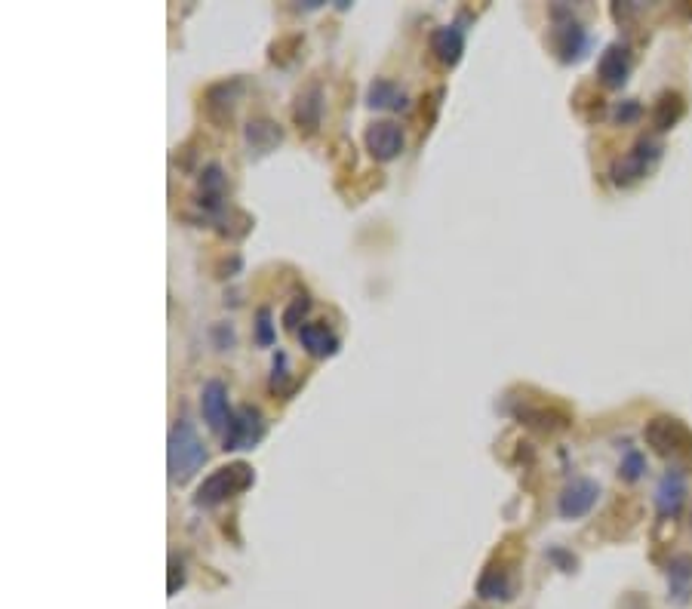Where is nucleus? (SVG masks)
<instances>
[{"label":"nucleus","instance_id":"f257e3e1","mask_svg":"<svg viewBox=\"0 0 692 609\" xmlns=\"http://www.w3.org/2000/svg\"><path fill=\"white\" fill-rule=\"evenodd\" d=\"M167 462H170V480L188 483L207 462V446L191 428V422H176L167 443Z\"/></svg>","mask_w":692,"mask_h":609},{"label":"nucleus","instance_id":"f03ea898","mask_svg":"<svg viewBox=\"0 0 692 609\" xmlns=\"http://www.w3.org/2000/svg\"><path fill=\"white\" fill-rule=\"evenodd\" d=\"M253 480H256V474H253V468H250L247 462H231V465L213 471L207 480H203V483L197 486L194 505H200V508H213V505H219V502H225V499H234V496H240V493H247L250 486H253Z\"/></svg>","mask_w":692,"mask_h":609},{"label":"nucleus","instance_id":"7ed1b4c3","mask_svg":"<svg viewBox=\"0 0 692 609\" xmlns=\"http://www.w3.org/2000/svg\"><path fill=\"white\" fill-rule=\"evenodd\" d=\"M643 437L653 446V453H659L662 459H677L692 453V431L671 416H656L653 422H646Z\"/></svg>","mask_w":692,"mask_h":609},{"label":"nucleus","instance_id":"20e7f679","mask_svg":"<svg viewBox=\"0 0 692 609\" xmlns=\"http://www.w3.org/2000/svg\"><path fill=\"white\" fill-rule=\"evenodd\" d=\"M265 437V419L256 406H237L231 413V422L225 428L222 437V450L234 453V450H253V446Z\"/></svg>","mask_w":692,"mask_h":609},{"label":"nucleus","instance_id":"39448f33","mask_svg":"<svg viewBox=\"0 0 692 609\" xmlns=\"http://www.w3.org/2000/svg\"><path fill=\"white\" fill-rule=\"evenodd\" d=\"M588 31L585 25L563 7H554V50L560 62H579L588 50Z\"/></svg>","mask_w":692,"mask_h":609},{"label":"nucleus","instance_id":"423d86ee","mask_svg":"<svg viewBox=\"0 0 692 609\" xmlns=\"http://www.w3.org/2000/svg\"><path fill=\"white\" fill-rule=\"evenodd\" d=\"M659 157H662V145L659 142L640 139L625 157L616 160L613 170H609V176H613L616 185H634V182H640L649 170L656 167Z\"/></svg>","mask_w":692,"mask_h":609},{"label":"nucleus","instance_id":"0eeeda50","mask_svg":"<svg viewBox=\"0 0 692 609\" xmlns=\"http://www.w3.org/2000/svg\"><path fill=\"white\" fill-rule=\"evenodd\" d=\"M597 499H600V486L588 477H576L573 483H566V490L560 493L557 511L563 520H582L585 514H591Z\"/></svg>","mask_w":692,"mask_h":609},{"label":"nucleus","instance_id":"6e6552de","mask_svg":"<svg viewBox=\"0 0 692 609\" xmlns=\"http://www.w3.org/2000/svg\"><path fill=\"white\" fill-rule=\"evenodd\" d=\"M240 93H243V84L237 77L222 80V84H213L207 90V96H203V108H207V117L213 120V124H219V127L231 124V114L240 102Z\"/></svg>","mask_w":692,"mask_h":609},{"label":"nucleus","instance_id":"1a4fd4ad","mask_svg":"<svg viewBox=\"0 0 692 609\" xmlns=\"http://www.w3.org/2000/svg\"><path fill=\"white\" fill-rule=\"evenodd\" d=\"M628 74H631V53L622 44H609L597 62V77L600 84L609 90H622L628 84Z\"/></svg>","mask_w":692,"mask_h":609},{"label":"nucleus","instance_id":"9d476101","mask_svg":"<svg viewBox=\"0 0 692 609\" xmlns=\"http://www.w3.org/2000/svg\"><path fill=\"white\" fill-rule=\"evenodd\" d=\"M200 413H203V419H207V425H210L213 431L222 434V431L228 428L234 410H228V388H225L219 379H210L207 385H203Z\"/></svg>","mask_w":692,"mask_h":609},{"label":"nucleus","instance_id":"9b49d317","mask_svg":"<svg viewBox=\"0 0 692 609\" xmlns=\"http://www.w3.org/2000/svg\"><path fill=\"white\" fill-rule=\"evenodd\" d=\"M366 148L376 160H394L403 151V130L391 120H379L370 130H366Z\"/></svg>","mask_w":692,"mask_h":609},{"label":"nucleus","instance_id":"f8f14e48","mask_svg":"<svg viewBox=\"0 0 692 609\" xmlns=\"http://www.w3.org/2000/svg\"><path fill=\"white\" fill-rule=\"evenodd\" d=\"M431 53L440 65H456L465 53V28L459 22L434 28L431 34Z\"/></svg>","mask_w":692,"mask_h":609},{"label":"nucleus","instance_id":"ddd939ff","mask_svg":"<svg viewBox=\"0 0 692 609\" xmlns=\"http://www.w3.org/2000/svg\"><path fill=\"white\" fill-rule=\"evenodd\" d=\"M225 191H228V179L222 173V167L210 164L207 170L200 173V191H197V203L207 210L213 219L225 210Z\"/></svg>","mask_w":692,"mask_h":609},{"label":"nucleus","instance_id":"4468645a","mask_svg":"<svg viewBox=\"0 0 692 609\" xmlns=\"http://www.w3.org/2000/svg\"><path fill=\"white\" fill-rule=\"evenodd\" d=\"M686 502V480L680 471H668L659 486H656V508H659V517L668 520V517H677V511L683 508Z\"/></svg>","mask_w":692,"mask_h":609},{"label":"nucleus","instance_id":"2eb2a0df","mask_svg":"<svg viewBox=\"0 0 692 609\" xmlns=\"http://www.w3.org/2000/svg\"><path fill=\"white\" fill-rule=\"evenodd\" d=\"M243 139H247V148L253 157H262V154H271L283 142V130L268 117H256L247 124V130H243Z\"/></svg>","mask_w":692,"mask_h":609},{"label":"nucleus","instance_id":"dca6fc26","mask_svg":"<svg viewBox=\"0 0 692 609\" xmlns=\"http://www.w3.org/2000/svg\"><path fill=\"white\" fill-rule=\"evenodd\" d=\"M320 117H323V90L317 84L305 87L299 96H296V105H293V120L296 127L305 130V133H314L320 127Z\"/></svg>","mask_w":692,"mask_h":609},{"label":"nucleus","instance_id":"f3484780","mask_svg":"<svg viewBox=\"0 0 692 609\" xmlns=\"http://www.w3.org/2000/svg\"><path fill=\"white\" fill-rule=\"evenodd\" d=\"M299 342H302V348H305L311 357H317V360L333 357V354L339 351V339L330 333L327 323H305V327L299 330Z\"/></svg>","mask_w":692,"mask_h":609},{"label":"nucleus","instance_id":"a211bd4d","mask_svg":"<svg viewBox=\"0 0 692 609\" xmlns=\"http://www.w3.org/2000/svg\"><path fill=\"white\" fill-rule=\"evenodd\" d=\"M477 594L483 600H508L514 594V579H511V570H505V566L499 563H490L483 570V576L477 579Z\"/></svg>","mask_w":692,"mask_h":609},{"label":"nucleus","instance_id":"6ab92c4d","mask_svg":"<svg viewBox=\"0 0 692 609\" xmlns=\"http://www.w3.org/2000/svg\"><path fill=\"white\" fill-rule=\"evenodd\" d=\"M517 419H523V425L539 428V431H563L569 425L563 413L548 410V406H523V410H517Z\"/></svg>","mask_w":692,"mask_h":609},{"label":"nucleus","instance_id":"aec40b11","mask_svg":"<svg viewBox=\"0 0 692 609\" xmlns=\"http://www.w3.org/2000/svg\"><path fill=\"white\" fill-rule=\"evenodd\" d=\"M366 102H370L373 108H391V111L406 108V96H403V90L394 84V80H385V77L373 80V84H370V93H366Z\"/></svg>","mask_w":692,"mask_h":609},{"label":"nucleus","instance_id":"412c9836","mask_svg":"<svg viewBox=\"0 0 692 609\" xmlns=\"http://www.w3.org/2000/svg\"><path fill=\"white\" fill-rule=\"evenodd\" d=\"M683 111H686L683 96H677V93H662L659 102H656V108H653V127H656V130H671V127L677 124V120L683 117Z\"/></svg>","mask_w":692,"mask_h":609},{"label":"nucleus","instance_id":"4be33fe9","mask_svg":"<svg viewBox=\"0 0 692 609\" xmlns=\"http://www.w3.org/2000/svg\"><path fill=\"white\" fill-rule=\"evenodd\" d=\"M668 582H671V597H674L677 603H683L686 594H689V585H692V557H677V560H671V566H668Z\"/></svg>","mask_w":692,"mask_h":609},{"label":"nucleus","instance_id":"5701e85b","mask_svg":"<svg viewBox=\"0 0 692 609\" xmlns=\"http://www.w3.org/2000/svg\"><path fill=\"white\" fill-rule=\"evenodd\" d=\"M271 391L280 394V397H290L296 391V379L290 373V357L277 351L274 354V373H271Z\"/></svg>","mask_w":692,"mask_h":609},{"label":"nucleus","instance_id":"b1692460","mask_svg":"<svg viewBox=\"0 0 692 609\" xmlns=\"http://www.w3.org/2000/svg\"><path fill=\"white\" fill-rule=\"evenodd\" d=\"M643 471H646V459H643V453H640V450H625V453H622V462H619V474H622V480L634 483V480H640V477H643Z\"/></svg>","mask_w":692,"mask_h":609},{"label":"nucleus","instance_id":"393cba45","mask_svg":"<svg viewBox=\"0 0 692 609\" xmlns=\"http://www.w3.org/2000/svg\"><path fill=\"white\" fill-rule=\"evenodd\" d=\"M305 311H308V299L302 296V299H296L287 308V314H283V327H287V330H299V317H305Z\"/></svg>","mask_w":692,"mask_h":609},{"label":"nucleus","instance_id":"a878e982","mask_svg":"<svg viewBox=\"0 0 692 609\" xmlns=\"http://www.w3.org/2000/svg\"><path fill=\"white\" fill-rule=\"evenodd\" d=\"M256 330H259V342H262V345H271V342H274V327H271V311H268V308L259 311Z\"/></svg>","mask_w":692,"mask_h":609},{"label":"nucleus","instance_id":"bb28decb","mask_svg":"<svg viewBox=\"0 0 692 609\" xmlns=\"http://www.w3.org/2000/svg\"><path fill=\"white\" fill-rule=\"evenodd\" d=\"M182 582H185V566H182L179 557H170V585H167V591L176 594L182 588Z\"/></svg>","mask_w":692,"mask_h":609},{"label":"nucleus","instance_id":"cd10ccee","mask_svg":"<svg viewBox=\"0 0 692 609\" xmlns=\"http://www.w3.org/2000/svg\"><path fill=\"white\" fill-rule=\"evenodd\" d=\"M548 557L560 566L563 573H573V570H576V557H569V554H566V551H560V548H551V551H548Z\"/></svg>","mask_w":692,"mask_h":609},{"label":"nucleus","instance_id":"c85d7f7f","mask_svg":"<svg viewBox=\"0 0 692 609\" xmlns=\"http://www.w3.org/2000/svg\"><path fill=\"white\" fill-rule=\"evenodd\" d=\"M637 117H640V105L637 102H625V105L616 108V120H619V124H631V120H637Z\"/></svg>","mask_w":692,"mask_h":609},{"label":"nucleus","instance_id":"c756f323","mask_svg":"<svg viewBox=\"0 0 692 609\" xmlns=\"http://www.w3.org/2000/svg\"><path fill=\"white\" fill-rule=\"evenodd\" d=\"M689 523H692V520H689Z\"/></svg>","mask_w":692,"mask_h":609}]
</instances>
